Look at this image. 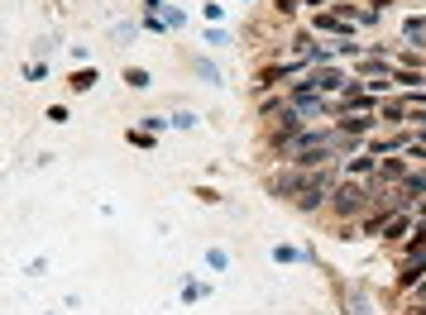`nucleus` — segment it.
<instances>
[{
  "label": "nucleus",
  "mask_w": 426,
  "mask_h": 315,
  "mask_svg": "<svg viewBox=\"0 0 426 315\" xmlns=\"http://www.w3.org/2000/svg\"><path fill=\"white\" fill-rule=\"evenodd\" d=\"M364 206H369V186H359V177H350V182H340L335 191H331V210H335L340 220L359 215Z\"/></svg>",
  "instance_id": "nucleus-1"
},
{
  "label": "nucleus",
  "mask_w": 426,
  "mask_h": 315,
  "mask_svg": "<svg viewBox=\"0 0 426 315\" xmlns=\"http://www.w3.org/2000/svg\"><path fill=\"white\" fill-rule=\"evenodd\" d=\"M426 282V253L422 258H402V267H398V291H417Z\"/></svg>",
  "instance_id": "nucleus-2"
},
{
  "label": "nucleus",
  "mask_w": 426,
  "mask_h": 315,
  "mask_svg": "<svg viewBox=\"0 0 426 315\" xmlns=\"http://www.w3.org/2000/svg\"><path fill=\"white\" fill-rule=\"evenodd\" d=\"M335 139V130H302V134H293V144H288V153H307V148H326Z\"/></svg>",
  "instance_id": "nucleus-3"
},
{
  "label": "nucleus",
  "mask_w": 426,
  "mask_h": 315,
  "mask_svg": "<svg viewBox=\"0 0 426 315\" xmlns=\"http://www.w3.org/2000/svg\"><path fill=\"white\" fill-rule=\"evenodd\" d=\"M307 86L321 91V96H335V91H345V77H340V67H321V72L307 77Z\"/></svg>",
  "instance_id": "nucleus-4"
},
{
  "label": "nucleus",
  "mask_w": 426,
  "mask_h": 315,
  "mask_svg": "<svg viewBox=\"0 0 426 315\" xmlns=\"http://www.w3.org/2000/svg\"><path fill=\"white\" fill-rule=\"evenodd\" d=\"M335 120H340V134H354V139H359V134H373V125H378L373 115H335Z\"/></svg>",
  "instance_id": "nucleus-5"
},
{
  "label": "nucleus",
  "mask_w": 426,
  "mask_h": 315,
  "mask_svg": "<svg viewBox=\"0 0 426 315\" xmlns=\"http://www.w3.org/2000/svg\"><path fill=\"white\" fill-rule=\"evenodd\" d=\"M326 196H331V186H302V191H297V210H321V201H326Z\"/></svg>",
  "instance_id": "nucleus-6"
},
{
  "label": "nucleus",
  "mask_w": 426,
  "mask_h": 315,
  "mask_svg": "<svg viewBox=\"0 0 426 315\" xmlns=\"http://www.w3.org/2000/svg\"><path fill=\"white\" fill-rule=\"evenodd\" d=\"M402 38H407L412 48H426V15H412V20L402 24Z\"/></svg>",
  "instance_id": "nucleus-7"
},
{
  "label": "nucleus",
  "mask_w": 426,
  "mask_h": 315,
  "mask_svg": "<svg viewBox=\"0 0 426 315\" xmlns=\"http://www.w3.org/2000/svg\"><path fill=\"white\" fill-rule=\"evenodd\" d=\"M364 172H369V177L378 172V167H373V153H369V148H364V153H354V158L345 162V177H364Z\"/></svg>",
  "instance_id": "nucleus-8"
},
{
  "label": "nucleus",
  "mask_w": 426,
  "mask_h": 315,
  "mask_svg": "<svg viewBox=\"0 0 426 315\" xmlns=\"http://www.w3.org/2000/svg\"><path fill=\"white\" fill-rule=\"evenodd\" d=\"M283 77H293V62H283V67H264V72L254 77V86L264 91V86H278V81H283Z\"/></svg>",
  "instance_id": "nucleus-9"
},
{
  "label": "nucleus",
  "mask_w": 426,
  "mask_h": 315,
  "mask_svg": "<svg viewBox=\"0 0 426 315\" xmlns=\"http://www.w3.org/2000/svg\"><path fill=\"white\" fill-rule=\"evenodd\" d=\"M317 29H326V34H350V20L335 15V10H326V15H317Z\"/></svg>",
  "instance_id": "nucleus-10"
},
{
  "label": "nucleus",
  "mask_w": 426,
  "mask_h": 315,
  "mask_svg": "<svg viewBox=\"0 0 426 315\" xmlns=\"http://www.w3.org/2000/svg\"><path fill=\"white\" fill-rule=\"evenodd\" d=\"M393 81H398L402 91H422V86H426V77L417 72V67H412V72H407V67H398V72H393Z\"/></svg>",
  "instance_id": "nucleus-11"
},
{
  "label": "nucleus",
  "mask_w": 426,
  "mask_h": 315,
  "mask_svg": "<svg viewBox=\"0 0 426 315\" xmlns=\"http://www.w3.org/2000/svg\"><path fill=\"white\" fill-rule=\"evenodd\" d=\"M378 177H383V182H402V177H407V162H402V158H388V162L378 167Z\"/></svg>",
  "instance_id": "nucleus-12"
},
{
  "label": "nucleus",
  "mask_w": 426,
  "mask_h": 315,
  "mask_svg": "<svg viewBox=\"0 0 426 315\" xmlns=\"http://www.w3.org/2000/svg\"><path fill=\"white\" fill-rule=\"evenodd\" d=\"M192 72H197L201 81H215V86H220V72H215L211 57H192Z\"/></svg>",
  "instance_id": "nucleus-13"
},
{
  "label": "nucleus",
  "mask_w": 426,
  "mask_h": 315,
  "mask_svg": "<svg viewBox=\"0 0 426 315\" xmlns=\"http://www.w3.org/2000/svg\"><path fill=\"white\" fill-rule=\"evenodd\" d=\"M402 230H412V215H393V220H388V230H383V239H402Z\"/></svg>",
  "instance_id": "nucleus-14"
},
{
  "label": "nucleus",
  "mask_w": 426,
  "mask_h": 315,
  "mask_svg": "<svg viewBox=\"0 0 426 315\" xmlns=\"http://www.w3.org/2000/svg\"><path fill=\"white\" fill-rule=\"evenodd\" d=\"M149 72H144V67H130V72H125V86H130V91H149Z\"/></svg>",
  "instance_id": "nucleus-15"
},
{
  "label": "nucleus",
  "mask_w": 426,
  "mask_h": 315,
  "mask_svg": "<svg viewBox=\"0 0 426 315\" xmlns=\"http://www.w3.org/2000/svg\"><path fill=\"white\" fill-rule=\"evenodd\" d=\"M302 258H307V253L293 248V244H278V248H273V262H302Z\"/></svg>",
  "instance_id": "nucleus-16"
},
{
  "label": "nucleus",
  "mask_w": 426,
  "mask_h": 315,
  "mask_svg": "<svg viewBox=\"0 0 426 315\" xmlns=\"http://www.w3.org/2000/svg\"><path fill=\"white\" fill-rule=\"evenodd\" d=\"M422 253H426V225H422L412 239H407V258H422Z\"/></svg>",
  "instance_id": "nucleus-17"
},
{
  "label": "nucleus",
  "mask_w": 426,
  "mask_h": 315,
  "mask_svg": "<svg viewBox=\"0 0 426 315\" xmlns=\"http://www.w3.org/2000/svg\"><path fill=\"white\" fill-rule=\"evenodd\" d=\"M206 267H211V272H225V267H230L225 248H206Z\"/></svg>",
  "instance_id": "nucleus-18"
},
{
  "label": "nucleus",
  "mask_w": 426,
  "mask_h": 315,
  "mask_svg": "<svg viewBox=\"0 0 426 315\" xmlns=\"http://www.w3.org/2000/svg\"><path fill=\"white\" fill-rule=\"evenodd\" d=\"M91 86H96V72H91V67H81L77 77H72V91H91Z\"/></svg>",
  "instance_id": "nucleus-19"
},
{
  "label": "nucleus",
  "mask_w": 426,
  "mask_h": 315,
  "mask_svg": "<svg viewBox=\"0 0 426 315\" xmlns=\"http://www.w3.org/2000/svg\"><path fill=\"white\" fill-rule=\"evenodd\" d=\"M206 43H211V48H225V43H230V34H225V29H206Z\"/></svg>",
  "instance_id": "nucleus-20"
},
{
  "label": "nucleus",
  "mask_w": 426,
  "mask_h": 315,
  "mask_svg": "<svg viewBox=\"0 0 426 315\" xmlns=\"http://www.w3.org/2000/svg\"><path fill=\"white\" fill-rule=\"evenodd\" d=\"M139 125H144V134H159L163 125H173V120H163V115H144V120H139Z\"/></svg>",
  "instance_id": "nucleus-21"
},
{
  "label": "nucleus",
  "mask_w": 426,
  "mask_h": 315,
  "mask_svg": "<svg viewBox=\"0 0 426 315\" xmlns=\"http://www.w3.org/2000/svg\"><path fill=\"white\" fill-rule=\"evenodd\" d=\"M48 272V258H29L25 262V277H44Z\"/></svg>",
  "instance_id": "nucleus-22"
},
{
  "label": "nucleus",
  "mask_w": 426,
  "mask_h": 315,
  "mask_svg": "<svg viewBox=\"0 0 426 315\" xmlns=\"http://www.w3.org/2000/svg\"><path fill=\"white\" fill-rule=\"evenodd\" d=\"M350 315H369V301L359 291H350Z\"/></svg>",
  "instance_id": "nucleus-23"
},
{
  "label": "nucleus",
  "mask_w": 426,
  "mask_h": 315,
  "mask_svg": "<svg viewBox=\"0 0 426 315\" xmlns=\"http://www.w3.org/2000/svg\"><path fill=\"white\" fill-rule=\"evenodd\" d=\"M163 24H168V29H182L187 15H182V10H163Z\"/></svg>",
  "instance_id": "nucleus-24"
},
{
  "label": "nucleus",
  "mask_w": 426,
  "mask_h": 315,
  "mask_svg": "<svg viewBox=\"0 0 426 315\" xmlns=\"http://www.w3.org/2000/svg\"><path fill=\"white\" fill-rule=\"evenodd\" d=\"M201 296H206L201 282H187V287H182V301H201Z\"/></svg>",
  "instance_id": "nucleus-25"
},
{
  "label": "nucleus",
  "mask_w": 426,
  "mask_h": 315,
  "mask_svg": "<svg viewBox=\"0 0 426 315\" xmlns=\"http://www.w3.org/2000/svg\"><path fill=\"white\" fill-rule=\"evenodd\" d=\"M173 125H178V130H192V125H197V115H192V110H178V115H173Z\"/></svg>",
  "instance_id": "nucleus-26"
},
{
  "label": "nucleus",
  "mask_w": 426,
  "mask_h": 315,
  "mask_svg": "<svg viewBox=\"0 0 426 315\" xmlns=\"http://www.w3.org/2000/svg\"><path fill=\"white\" fill-rule=\"evenodd\" d=\"M130 144H139V148H154V134H139V130H130Z\"/></svg>",
  "instance_id": "nucleus-27"
},
{
  "label": "nucleus",
  "mask_w": 426,
  "mask_h": 315,
  "mask_svg": "<svg viewBox=\"0 0 426 315\" xmlns=\"http://www.w3.org/2000/svg\"><path fill=\"white\" fill-rule=\"evenodd\" d=\"M297 5L302 0H278V15H297Z\"/></svg>",
  "instance_id": "nucleus-28"
},
{
  "label": "nucleus",
  "mask_w": 426,
  "mask_h": 315,
  "mask_svg": "<svg viewBox=\"0 0 426 315\" xmlns=\"http://www.w3.org/2000/svg\"><path fill=\"white\" fill-rule=\"evenodd\" d=\"M139 10H144V15H159V10H163V0H144Z\"/></svg>",
  "instance_id": "nucleus-29"
},
{
  "label": "nucleus",
  "mask_w": 426,
  "mask_h": 315,
  "mask_svg": "<svg viewBox=\"0 0 426 315\" xmlns=\"http://www.w3.org/2000/svg\"><path fill=\"white\" fill-rule=\"evenodd\" d=\"M369 5H373V10H388V5H393V0H369Z\"/></svg>",
  "instance_id": "nucleus-30"
},
{
  "label": "nucleus",
  "mask_w": 426,
  "mask_h": 315,
  "mask_svg": "<svg viewBox=\"0 0 426 315\" xmlns=\"http://www.w3.org/2000/svg\"><path fill=\"white\" fill-rule=\"evenodd\" d=\"M417 215H422V220H426V206H417Z\"/></svg>",
  "instance_id": "nucleus-31"
},
{
  "label": "nucleus",
  "mask_w": 426,
  "mask_h": 315,
  "mask_svg": "<svg viewBox=\"0 0 426 315\" xmlns=\"http://www.w3.org/2000/svg\"><path fill=\"white\" fill-rule=\"evenodd\" d=\"M417 315H426V306H417Z\"/></svg>",
  "instance_id": "nucleus-32"
},
{
  "label": "nucleus",
  "mask_w": 426,
  "mask_h": 315,
  "mask_svg": "<svg viewBox=\"0 0 426 315\" xmlns=\"http://www.w3.org/2000/svg\"><path fill=\"white\" fill-rule=\"evenodd\" d=\"M44 315H58V311H44Z\"/></svg>",
  "instance_id": "nucleus-33"
},
{
  "label": "nucleus",
  "mask_w": 426,
  "mask_h": 315,
  "mask_svg": "<svg viewBox=\"0 0 426 315\" xmlns=\"http://www.w3.org/2000/svg\"><path fill=\"white\" fill-rule=\"evenodd\" d=\"M312 5H321V0H312Z\"/></svg>",
  "instance_id": "nucleus-34"
}]
</instances>
